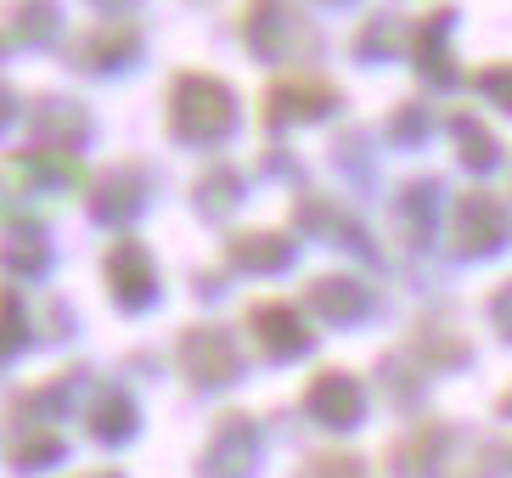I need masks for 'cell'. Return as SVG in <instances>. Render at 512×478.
<instances>
[{"instance_id": "6da1fadb", "label": "cell", "mask_w": 512, "mask_h": 478, "mask_svg": "<svg viewBox=\"0 0 512 478\" xmlns=\"http://www.w3.org/2000/svg\"><path fill=\"white\" fill-rule=\"evenodd\" d=\"M169 119L186 141H214L231 124V90L209 74H181L169 90Z\"/></svg>"}, {"instance_id": "7a4b0ae2", "label": "cell", "mask_w": 512, "mask_h": 478, "mask_svg": "<svg viewBox=\"0 0 512 478\" xmlns=\"http://www.w3.org/2000/svg\"><path fill=\"white\" fill-rule=\"evenodd\" d=\"M338 107V90L327 79H276L265 85V124H287V119H316Z\"/></svg>"}, {"instance_id": "3957f363", "label": "cell", "mask_w": 512, "mask_h": 478, "mask_svg": "<svg viewBox=\"0 0 512 478\" xmlns=\"http://www.w3.org/2000/svg\"><path fill=\"white\" fill-rule=\"evenodd\" d=\"M113 287H119V299H147L152 293V270L141 248H119L113 254Z\"/></svg>"}, {"instance_id": "277c9868", "label": "cell", "mask_w": 512, "mask_h": 478, "mask_svg": "<svg viewBox=\"0 0 512 478\" xmlns=\"http://www.w3.org/2000/svg\"><path fill=\"white\" fill-rule=\"evenodd\" d=\"M254 327H259V338H265V344H276V349H293V344L304 338L299 321H293L282 304H259V310H254Z\"/></svg>"}, {"instance_id": "5b68a950", "label": "cell", "mask_w": 512, "mask_h": 478, "mask_svg": "<svg viewBox=\"0 0 512 478\" xmlns=\"http://www.w3.org/2000/svg\"><path fill=\"white\" fill-rule=\"evenodd\" d=\"M237 259H248V270H276L287 259V242L282 237H242Z\"/></svg>"}, {"instance_id": "8992f818", "label": "cell", "mask_w": 512, "mask_h": 478, "mask_svg": "<svg viewBox=\"0 0 512 478\" xmlns=\"http://www.w3.org/2000/svg\"><path fill=\"white\" fill-rule=\"evenodd\" d=\"M96 40L102 45H85V51H79L85 62H124L130 51H136V34L130 29H107V34H96Z\"/></svg>"}, {"instance_id": "52a82bcc", "label": "cell", "mask_w": 512, "mask_h": 478, "mask_svg": "<svg viewBox=\"0 0 512 478\" xmlns=\"http://www.w3.org/2000/svg\"><path fill=\"white\" fill-rule=\"evenodd\" d=\"M12 23H17L23 34H46L51 23H57V12H51L46 0H17V6H12Z\"/></svg>"}, {"instance_id": "ba28073f", "label": "cell", "mask_w": 512, "mask_h": 478, "mask_svg": "<svg viewBox=\"0 0 512 478\" xmlns=\"http://www.w3.org/2000/svg\"><path fill=\"white\" fill-rule=\"evenodd\" d=\"M479 85L490 90V96H496L501 107H512V68H484V74H479Z\"/></svg>"}, {"instance_id": "9c48e42d", "label": "cell", "mask_w": 512, "mask_h": 478, "mask_svg": "<svg viewBox=\"0 0 512 478\" xmlns=\"http://www.w3.org/2000/svg\"><path fill=\"white\" fill-rule=\"evenodd\" d=\"M6 113H12V96H6V90H0V119H6Z\"/></svg>"}, {"instance_id": "30bf717a", "label": "cell", "mask_w": 512, "mask_h": 478, "mask_svg": "<svg viewBox=\"0 0 512 478\" xmlns=\"http://www.w3.org/2000/svg\"><path fill=\"white\" fill-rule=\"evenodd\" d=\"M102 6H124V0H102Z\"/></svg>"}]
</instances>
